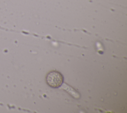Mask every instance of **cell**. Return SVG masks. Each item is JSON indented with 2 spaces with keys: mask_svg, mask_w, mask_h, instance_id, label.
<instances>
[{
  "mask_svg": "<svg viewBox=\"0 0 127 113\" xmlns=\"http://www.w3.org/2000/svg\"><path fill=\"white\" fill-rule=\"evenodd\" d=\"M62 75L57 71L50 72L46 77V81L49 86L52 88H58L63 83Z\"/></svg>",
  "mask_w": 127,
  "mask_h": 113,
  "instance_id": "6da1fadb",
  "label": "cell"
}]
</instances>
